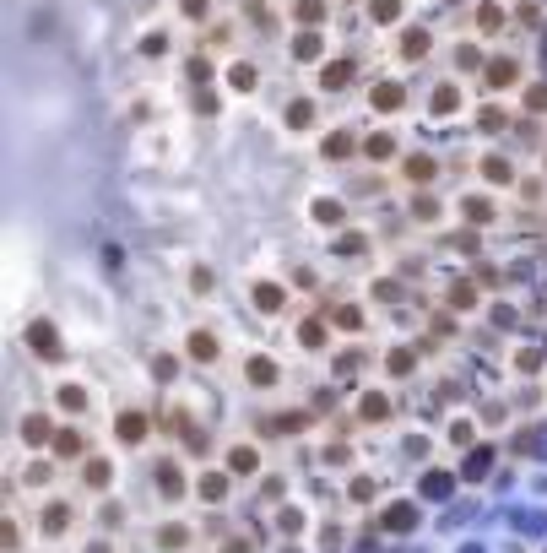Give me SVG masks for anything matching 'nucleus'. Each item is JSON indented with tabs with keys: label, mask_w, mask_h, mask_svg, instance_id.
<instances>
[{
	"label": "nucleus",
	"mask_w": 547,
	"mask_h": 553,
	"mask_svg": "<svg viewBox=\"0 0 547 553\" xmlns=\"http://www.w3.org/2000/svg\"><path fill=\"white\" fill-rule=\"evenodd\" d=\"M487 82H493V87H509V82H515V65H509V60H493V65H487Z\"/></svg>",
	"instance_id": "7ed1b4c3"
},
{
	"label": "nucleus",
	"mask_w": 547,
	"mask_h": 553,
	"mask_svg": "<svg viewBox=\"0 0 547 553\" xmlns=\"http://www.w3.org/2000/svg\"><path fill=\"white\" fill-rule=\"evenodd\" d=\"M271 374H277L271 358H255V364H249V380H255V385H271Z\"/></svg>",
	"instance_id": "423d86ee"
},
{
	"label": "nucleus",
	"mask_w": 547,
	"mask_h": 553,
	"mask_svg": "<svg viewBox=\"0 0 547 553\" xmlns=\"http://www.w3.org/2000/svg\"><path fill=\"white\" fill-rule=\"evenodd\" d=\"M347 76H352V60H336V65H325V87H347Z\"/></svg>",
	"instance_id": "f03ea898"
},
{
	"label": "nucleus",
	"mask_w": 547,
	"mask_h": 553,
	"mask_svg": "<svg viewBox=\"0 0 547 553\" xmlns=\"http://www.w3.org/2000/svg\"><path fill=\"white\" fill-rule=\"evenodd\" d=\"M450 299H455V304H471L477 293H471V282H455V287H450Z\"/></svg>",
	"instance_id": "dca6fc26"
},
{
	"label": "nucleus",
	"mask_w": 547,
	"mask_h": 553,
	"mask_svg": "<svg viewBox=\"0 0 547 553\" xmlns=\"http://www.w3.org/2000/svg\"><path fill=\"white\" fill-rule=\"evenodd\" d=\"M261 461H255V451H233V472H255Z\"/></svg>",
	"instance_id": "1a4fd4ad"
},
{
	"label": "nucleus",
	"mask_w": 547,
	"mask_h": 553,
	"mask_svg": "<svg viewBox=\"0 0 547 553\" xmlns=\"http://www.w3.org/2000/svg\"><path fill=\"white\" fill-rule=\"evenodd\" d=\"M466 217H471V223H487V217H493V206H487L483 196H471V201H466Z\"/></svg>",
	"instance_id": "0eeeda50"
},
{
	"label": "nucleus",
	"mask_w": 547,
	"mask_h": 553,
	"mask_svg": "<svg viewBox=\"0 0 547 553\" xmlns=\"http://www.w3.org/2000/svg\"><path fill=\"white\" fill-rule=\"evenodd\" d=\"M509 174H515V168H509L504 158H487V179H493V184H504Z\"/></svg>",
	"instance_id": "6e6552de"
},
{
	"label": "nucleus",
	"mask_w": 547,
	"mask_h": 553,
	"mask_svg": "<svg viewBox=\"0 0 547 553\" xmlns=\"http://www.w3.org/2000/svg\"><path fill=\"white\" fill-rule=\"evenodd\" d=\"M27 336H33V342H39V353H49V358L60 353V342H55V326H49V320H39V326L27 331Z\"/></svg>",
	"instance_id": "f257e3e1"
},
{
	"label": "nucleus",
	"mask_w": 547,
	"mask_h": 553,
	"mask_svg": "<svg viewBox=\"0 0 547 553\" xmlns=\"http://www.w3.org/2000/svg\"><path fill=\"white\" fill-rule=\"evenodd\" d=\"M120 434H125V439H141L146 429H141V418H120Z\"/></svg>",
	"instance_id": "4468645a"
},
{
	"label": "nucleus",
	"mask_w": 547,
	"mask_h": 553,
	"mask_svg": "<svg viewBox=\"0 0 547 553\" xmlns=\"http://www.w3.org/2000/svg\"><path fill=\"white\" fill-rule=\"evenodd\" d=\"M233 87H255V65H239V71H233Z\"/></svg>",
	"instance_id": "a211bd4d"
},
{
	"label": "nucleus",
	"mask_w": 547,
	"mask_h": 553,
	"mask_svg": "<svg viewBox=\"0 0 547 553\" xmlns=\"http://www.w3.org/2000/svg\"><path fill=\"white\" fill-rule=\"evenodd\" d=\"M385 412H390L385 396H368V402H363V418H385Z\"/></svg>",
	"instance_id": "ddd939ff"
},
{
	"label": "nucleus",
	"mask_w": 547,
	"mask_h": 553,
	"mask_svg": "<svg viewBox=\"0 0 547 553\" xmlns=\"http://www.w3.org/2000/svg\"><path fill=\"white\" fill-rule=\"evenodd\" d=\"M531 109H547V87H531Z\"/></svg>",
	"instance_id": "4be33fe9"
},
{
	"label": "nucleus",
	"mask_w": 547,
	"mask_h": 553,
	"mask_svg": "<svg viewBox=\"0 0 547 553\" xmlns=\"http://www.w3.org/2000/svg\"><path fill=\"white\" fill-rule=\"evenodd\" d=\"M396 11H401V0H374V17H380V22H390Z\"/></svg>",
	"instance_id": "9d476101"
},
{
	"label": "nucleus",
	"mask_w": 547,
	"mask_h": 553,
	"mask_svg": "<svg viewBox=\"0 0 547 553\" xmlns=\"http://www.w3.org/2000/svg\"><path fill=\"white\" fill-rule=\"evenodd\" d=\"M396 103H401V87H374V109H396Z\"/></svg>",
	"instance_id": "20e7f679"
},
{
	"label": "nucleus",
	"mask_w": 547,
	"mask_h": 553,
	"mask_svg": "<svg viewBox=\"0 0 547 553\" xmlns=\"http://www.w3.org/2000/svg\"><path fill=\"white\" fill-rule=\"evenodd\" d=\"M190 353H195V358H212V353H217V342H212V336H195V342H190Z\"/></svg>",
	"instance_id": "2eb2a0df"
},
{
	"label": "nucleus",
	"mask_w": 547,
	"mask_h": 553,
	"mask_svg": "<svg viewBox=\"0 0 547 553\" xmlns=\"http://www.w3.org/2000/svg\"><path fill=\"white\" fill-rule=\"evenodd\" d=\"M325 152H331V158H342V152H352V142H347V136H331V142H325Z\"/></svg>",
	"instance_id": "6ab92c4d"
},
{
	"label": "nucleus",
	"mask_w": 547,
	"mask_h": 553,
	"mask_svg": "<svg viewBox=\"0 0 547 553\" xmlns=\"http://www.w3.org/2000/svg\"><path fill=\"white\" fill-rule=\"evenodd\" d=\"M255 304H261V309H277V304H282V287H271V282L255 287Z\"/></svg>",
	"instance_id": "39448f33"
},
{
	"label": "nucleus",
	"mask_w": 547,
	"mask_h": 553,
	"mask_svg": "<svg viewBox=\"0 0 547 553\" xmlns=\"http://www.w3.org/2000/svg\"><path fill=\"white\" fill-rule=\"evenodd\" d=\"M293 55H304V60H309V55H320V39H298V43H293Z\"/></svg>",
	"instance_id": "f3484780"
},
{
	"label": "nucleus",
	"mask_w": 547,
	"mask_h": 553,
	"mask_svg": "<svg viewBox=\"0 0 547 553\" xmlns=\"http://www.w3.org/2000/svg\"><path fill=\"white\" fill-rule=\"evenodd\" d=\"M477 22H483V27H499L504 17H499V6H483V11H477Z\"/></svg>",
	"instance_id": "aec40b11"
},
{
	"label": "nucleus",
	"mask_w": 547,
	"mask_h": 553,
	"mask_svg": "<svg viewBox=\"0 0 547 553\" xmlns=\"http://www.w3.org/2000/svg\"><path fill=\"white\" fill-rule=\"evenodd\" d=\"M385 521H390V526H412V510H406V505H396V510H390Z\"/></svg>",
	"instance_id": "412c9836"
},
{
	"label": "nucleus",
	"mask_w": 547,
	"mask_h": 553,
	"mask_svg": "<svg viewBox=\"0 0 547 553\" xmlns=\"http://www.w3.org/2000/svg\"><path fill=\"white\" fill-rule=\"evenodd\" d=\"M27 439H49V418H27Z\"/></svg>",
	"instance_id": "f8f14e48"
},
{
	"label": "nucleus",
	"mask_w": 547,
	"mask_h": 553,
	"mask_svg": "<svg viewBox=\"0 0 547 553\" xmlns=\"http://www.w3.org/2000/svg\"><path fill=\"white\" fill-rule=\"evenodd\" d=\"M368 158H390V136H368Z\"/></svg>",
	"instance_id": "9b49d317"
}]
</instances>
